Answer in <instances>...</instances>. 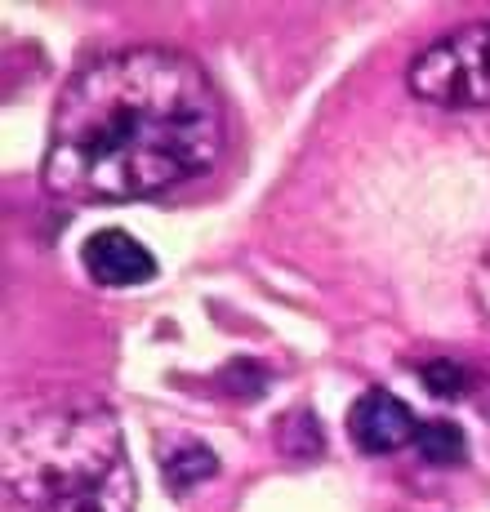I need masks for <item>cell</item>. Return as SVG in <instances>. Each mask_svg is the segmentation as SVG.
Returning a JSON list of instances; mask_svg holds the SVG:
<instances>
[{
	"mask_svg": "<svg viewBox=\"0 0 490 512\" xmlns=\"http://www.w3.org/2000/svg\"><path fill=\"white\" fill-rule=\"evenodd\" d=\"M415 432H419V419L406 410V401H397L384 388L361 392L348 410V437L366 455H388L397 446H415Z\"/></svg>",
	"mask_w": 490,
	"mask_h": 512,
	"instance_id": "obj_4",
	"label": "cell"
},
{
	"mask_svg": "<svg viewBox=\"0 0 490 512\" xmlns=\"http://www.w3.org/2000/svg\"><path fill=\"white\" fill-rule=\"evenodd\" d=\"M214 472H219V459H214L210 446H201V441L165 450V481H170L174 490H188L196 481H210Z\"/></svg>",
	"mask_w": 490,
	"mask_h": 512,
	"instance_id": "obj_6",
	"label": "cell"
},
{
	"mask_svg": "<svg viewBox=\"0 0 490 512\" xmlns=\"http://www.w3.org/2000/svg\"><path fill=\"white\" fill-rule=\"evenodd\" d=\"M81 263L98 285H112V290L143 285V281L156 277V259L147 254V245H139L130 232H121V228L94 232L90 241L81 245Z\"/></svg>",
	"mask_w": 490,
	"mask_h": 512,
	"instance_id": "obj_5",
	"label": "cell"
},
{
	"mask_svg": "<svg viewBox=\"0 0 490 512\" xmlns=\"http://www.w3.org/2000/svg\"><path fill=\"white\" fill-rule=\"evenodd\" d=\"M415 450L428 464H464L468 441L450 419H428V423H419V432H415Z\"/></svg>",
	"mask_w": 490,
	"mask_h": 512,
	"instance_id": "obj_7",
	"label": "cell"
},
{
	"mask_svg": "<svg viewBox=\"0 0 490 512\" xmlns=\"http://www.w3.org/2000/svg\"><path fill=\"white\" fill-rule=\"evenodd\" d=\"M410 90L441 107H490V23L428 45L410 63Z\"/></svg>",
	"mask_w": 490,
	"mask_h": 512,
	"instance_id": "obj_3",
	"label": "cell"
},
{
	"mask_svg": "<svg viewBox=\"0 0 490 512\" xmlns=\"http://www.w3.org/2000/svg\"><path fill=\"white\" fill-rule=\"evenodd\" d=\"M473 294H477V308L490 317V250L482 259V268H477V281H473Z\"/></svg>",
	"mask_w": 490,
	"mask_h": 512,
	"instance_id": "obj_9",
	"label": "cell"
},
{
	"mask_svg": "<svg viewBox=\"0 0 490 512\" xmlns=\"http://www.w3.org/2000/svg\"><path fill=\"white\" fill-rule=\"evenodd\" d=\"M5 512H134V472L116 415L85 392L9 406Z\"/></svg>",
	"mask_w": 490,
	"mask_h": 512,
	"instance_id": "obj_2",
	"label": "cell"
},
{
	"mask_svg": "<svg viewBox=\"0 0 490 512\" xmlns=\"http://www.w3.org/2000/svg\"><path fill=\"white\" fill-rule=\"evenodd\" d=\"M419 379H424V388L441 401H455L473 388V374H468L464 366H455V361H428V366L419 370Z\"/></svg>",
	"mask_w": 490,
	"mask_h": 512,
	"instance_id": "obj_8",
	"label": "cell"
},
{
	"mask_svg": "<svg viewBox=\"0 0 490 512\" xmlns=\"http://www.w3.org/2000/svg\"><path fill=\"white\" fill-rule=\"evenodd\" d=\"M223 152L219 94L179 49H116L67 81L49 121L45 187L139 201L205 174Z\"/></svg>",
	"mask_w": 490,
	"mask_h": 512,
	"instance_id": "obj_1",
	"label": "cell"
}]
</instances>
